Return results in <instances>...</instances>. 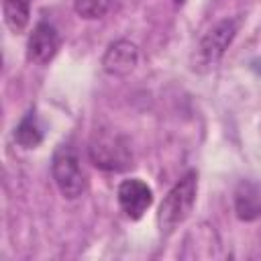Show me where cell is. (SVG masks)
Listing matches in <instances>:
<instances>
[{"mask_svg":"<svg viewBox=\"0 0 261 261\" xmlns=\"http://www.w3.org/2000/svg\"><path fill=\"white\" fill-rule=\"evenodd\" d=\"M90 161L104 171H124L133 165V153L128 141L114 130H96L88 147Z\"/></svg>","mask_w":261,"mask_h":261,"instance_id":"cell-2","label":"cell"},{"mask_svg":"<svg viewBox=\"0 0 261 261\" xmlns=\"http://www.w3.org/2000/svg\"><path fill=\"white\" fill-rule=\"evenodd\" d=\"M73 6L84 18H100L108 10V0H75Z\"/></svg>","mask_w":261,"mask_h":261,"instance_id":"cell-11","label":"cell"},{"mask_svg":"<svg viewBox=\"0 0 261 261\" xmlns=\"http://www.w3.org/2000/svg\"><path fill=\"white\" fill-rule=\"evenodd\" d=\"M118 204L128 218L139 220L153 204V190L143 179H124L118 186Z\"/></svg>","mask_w":261,"mask_h":261,"instance_id":"cell-6","label":"cell"},{"mask_svg":"<svg viewBox=\"0 0 261 261\" xmlns=\"http://www.w3.org/2000/svg\"><path fill=\"white\" fill-rule=\"evenodd\" d=\"M51 173L57 190L63 198L75 200L86 192V175L80 165V157L71 145H59L53 153Z\"/></svg>","mask_w":261,"mask_h":261,"instance_id":"cell-3","label":"cell"},{"mask_svg":"<svg viewBox=\"0 0 261 261\" xmlns=\"http://www.w3.org/2000/svg\"><path fill=\"white\" fill-rule=\"evenodd\" d=\"M59 45H61V39H59L57 29L45 20L37 22L27 43V59L37 65H45L57 55Z\"/></svg>","mask_w":261,"mask_h":261,"instance_id":"cell-4","label":"cell"},{"mask_svg":"<svg viewBox=\"0 0 261 261\" xmlns=\"http://www.w3.org/2000/svg\"><path fill=\"white\" fill-rule=\"evenodd\" d=\"M2 12L6 27L14 35H20L31 20V0H2Z\"/></svg>","mask_w":261,"mask_h":261,"instance_id":"cell-9","label":"cell"},{"mask_svg":"<svg viewBox=\"0 0 261 261\" xmlns=\"http://www.w3.org/2000/svg\"><path fill=\"white\" fill-rule=\"evenodd\" d=\"M234 210L237 216L245 222L261 216V192L251 181H241L234 192Z\"/></svg>","mask_w":261,"mask_h":261,"instance_id":"cell-8","label":"cell"},{"mask_svg":"<svg viewBox=\"0 0 261 261\" xmlns=\"http://www.w3.org/2000/svg\"><path fill=\"white\" fill-rule=\"evenodd\" d=\"M14 141L22 147V149H35L41 145L43 141V130H41V124L37 120V114L31 110L27 112L20 122L16 124L14 128Z\"/></svg>","mask_w":261,"mask_h":261,"instance_id":"cell-10","label":"cell"},{"mask_svg":"<svg viewBox=\"0 0 261 261\" xmlns=\"http://www.w3.org/2000/svg\"><path fill=\"white\" fill-rule=\"evenodd\" d=\"M239 31V18H224L216 22L200 41V55L206 63L218 61Z\"/></svg>","mask_w":261,"mask_h":261,"instance_id":"cell-5","label":"cell"},{"mask_svg":"<svg viewBox=\"0 0 261 261\" xmlns=\"http://www.w3.org/2000/svg\"><path fill=\"white\" fill-rule=\"evenodd\" d=\"M137 63H139L137 45L124 39L110 43L102 57V67L110 75H126L137 67Z\"/></svg>","mask_w":261,"mask_h":261,"instance_id":"cell-7","label":"cell"},{"mask_svg":"<svg viewBox=\"0 0 261 261\" xmlns=\"http://www.w3.org/2000/svg\"><path fill=\"white\" fill-rule=\"evenodd\" d=\"M196 192H198V175L196 171H188L163 198L159 206V228L163 234L173 232L192 212L196 204Z\"/></svg>","mask_w":261,"mask_h":261,"instance_id":"cell-1","label":"cell"},{"mask_svg":"<svg viewBox=\"0 0 261 261\" xmlns=\"http://www.w3.org/2000/svg\"><path fill=\"white\" fill-rule=\"evenodd\" d=\"M173 2H175V4H184L186 0H173Z\"/></svg>","mask_w":261,"mask_h":261,"instance_id":"cell-12","label":"cell"}]
</instances>
